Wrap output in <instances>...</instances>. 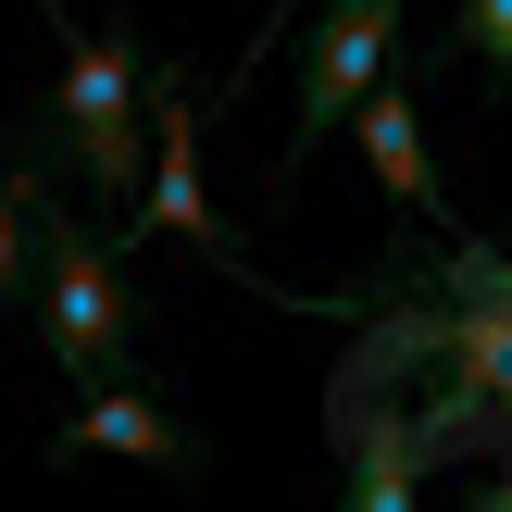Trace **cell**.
Segmentation results:
<instances>
[{
    "label": "cell",
    "instance_id": "1",
    "mask_svg": "<svg viewBox=\"0 0 512 512\" xmlns=\"http://www.w3.org/2000/svg\"><path fill=\"white\" fill-rule=\"evenodd\" d=\"M350 313L375 325V363H438L450 375V400L413 413L425 463H450L475 425H512V263L500 250H438L425 288L388 275V288H363Z\"/></svg>",
    "mask_w": 512,
    "mask_h": 512
},
{
    "label": "cell",
    "instance_id": "2",
    "mask_svg": "<svg viewBox=\"0 0 512 512\" xmlns=\"http://www.w3.org/2000/svg\"><path fill=\"white\" fill-rule=\"evenodd\" d=\"M50 13V0H38ZM63 25V13H50ZM38 175H63V188L88 200H138L150 175V63L125 25H63V100H50V138H38Z\"/></svg>",
    "mask_w": 512,
    "mask_h": 512
},
{
    "label": "cell",
    "instance_id": "3",
    "mask_svg": "<svg viewBox=\"0 0 512 512\" xmlns=\"http://www.w3.org/2000/svg\"><path fill=\"white\" fill-rule=\"evenodd\" d=\"M25 250H38V288H50V363L75 375V400H88V388H125V363H138V288H125V263H113V250H100L50 188H38Z\"/></svg>",
    "mask_w": 512,
    "mask_h": 512
},
{
    "label": "cell",
    "instance_id": "4",
    "mask_svg": "<svg viewBox=\"0 0 512 512\" xmlns=\"http://www.w3.org/2000/svg\"><path fill=\"white\" fill-rule=\"evenodd\" d=\"M400 13H413V0H325V13H313L300 125H288V150H275V188H300V175H313V150H325V138H338V125L400 75Z\"/></svg>",
    "mask_w": 512,
    "mask_h": 512
},
{
    "label": "cell",
    "instance_id": "5",
    "mask_svg": "<svg viewBox=\"0 0 512 512\" xmlns=\"http://www.w3.org/2000/svg\"><path fill=\"white\" fill-rule=\"evenodd\" d=\"M100 450H113V463L175 475V488H200V475H213V438H188V413H175V400H150L138 375H125V388H88V400H75V425L50 438V463H100Z\"/></svg>",
    "mask_w": 512,
    "mask_h": 512
},
{
    "label": "cell",
    "instance_id": "6",
    "mask_svg": "<svg viewBox=\"0 0 512 512\" xmlns=\"http://www.w3.org/2000/svg\"><path fill=\"white\" fill-rule=\"evenodd\" d=\"M150 238H188L213 263H238V225L200 188V88L188 75H150Z\"/></svg>",
    "mask_w": 512,
    "mask_h": 512
},
{
    "label": "cell",
    "instance_id": "7",
    "mask_svg": "<svg viewBox=\"0 0 512 512\" xmlns=\"http://www.w3.org/2000/svg\"><path fill=\"white\" fill-rule=\"evenodd\" d=\"M338 138H363L375 188H388L400 213H425V225H438V238H463V225H450V188H438V163H425V125H413V88H400V75H388V88H375L363 113L338 125Z\"/></svg>",
    "mask_w": 512,
    "mask_h": 512
},
{
    "label": "cell",
    "instance_id": "8",
    "mask_svg": "<svg viewBox=\"0 0 512 512\" xmlns=\"http://www.w3.org/2000/svg\"><path fill=\"white\" fill-rule=\"evenodd\" d=\"M413 488H425V438H413V413L363 425V438H350V512H413Z\"/></svg>",
    "mask_w": 512,
    "mask_h": 512
},
{
    "label": "cell",
    "instance_id": "9",
    "mask_svg": "<svg viewBox=\"0 0 512 512\" xmlns=\"http://www.w3.org/2000/svg\"><path fill=\"white\" fill-rule=\"evenodd\" d=\"M38 150H13V175H0V300H13V275H25V225H38Z\"/></svg>",
    "mask_w": 512,
    "mask_h": 512
},
{
    "label": "cell",
    "instance_id": "10",
    "mask_svg": "<svg viewBox=\"0 0 512 512\" xmlns=\"http://www.w3.org/2000/svg\"><path fill=\"white\" fill-rule=\"evenodd\" d=\"M463 63L488 88H512V0H463Z\"/></svg>",
    "mask_w": 512,
    "mask_h": 512
},
{
    "label": "cell",
    "instance_id": "11",
    "mask_svg": "<svg viewBox=\"0 0 512 512\" xmlns=\"http://www.w3.org/2000/svg\"><path fill=\"white\" fill-rule=\"evenodd\" d=\"M463 512H512V475H488V488H475V500H463Z\"/></svg>",
    "mask_w": 512,
    "mask_h": 512
},
{
    "label": "cell",
    "instance_id": "12",
    "mask_svg": "<svg viewBox=\"0 0 512 512\" xmlns=\"http://www.w3.org/2000/svg\"><path fill=\"white\" fill-rule=\"evenodd\" d=\"M288 13H300V0H275V13H263V25H288Z\"/></svg>",
    "mask_w": 512,
    "mask_h": 512
}]
</instances>
